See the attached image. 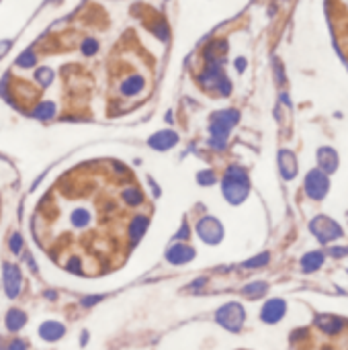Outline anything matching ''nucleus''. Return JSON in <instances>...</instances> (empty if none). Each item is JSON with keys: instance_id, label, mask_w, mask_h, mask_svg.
Listing matches in <instances>:
<instances>
[{"instance_id": "f257e3e1", "label": "nucleus", "mask_w": 348, "mask_h": 350, "mask_svg": "<svg viewBox=\"0 0 348 350\" xmlns=\"http://www.w3.org/2000/svg\"><path fill=\"white\" fill-rule=\"evenodd\" d=\"M224 195L229 203H242L244 199L248 197L250 191V180H248V174L244 172L240 166H231L227 168L225 176H224Z\"/></svg>"}, {"instance_id": "f03ea898", "label": "nucleus", "mask_w": 348, "mask_h": 350, "mask_svg": "<svg viewBox=\"0 0 348 350\" xmlns=\"http://www.w3.org/2000/svg\"><path fill=\"white\" fill-rule=\"evenodd\" d=\"M240 121V113L234 109H227V111H219L213 115L211 119V146L215 150H224L225 142H227V135L229 129Z\"/></svg>"}, {"instance_id": "7ed1b4c3", "label": "nucleus", "mask_w": 348, "mask_h": 350, "mask_svg": "<svg viewBox=\"0 0 348 350\" xmlns=\"http://www.w3.org/2000/svg\"><path fill=\"white\" fill-rule=\"evenodd\" d=\"M215 322L229 332H240L244 325V307L240 303H225L215 313Z\"/></svg>"}, {"instance_id": "20e7f679", "label": "nucleus", "mask_w": 348, "mask_h": 350, "mask_svg": "<svg viewBox=\"0 0 348 350\" xmlns=\"http://www.w3.org/2000/svg\"><path fill=\"white\" fill-rule=\"evenodd\" d=\"M309 229H311V233H313V236H316L322 244H330V242H334L336 238L342 236V227L336 224L334 219H330V217H326V215H318V217L309 224Z\"/></svg>"}, {"instance_id": "39448f33", "label": "nucleus", "mask_w": 348, "mask_h": 350, "mask_svg": "<svg viewBox=\"0 0 348 350\" xmlns=\"http://www.w3.org/2000/svg\"><path fill=\"white\" fill-rule=\"evenodd\" d=\"M328 191H330L328 174L322 172L320 168L309 170L307 176H305V193H307V197H311L313 201H322L323 197L328 195Z\"/></svg>"}, {"instance_id": "423d86ee", "label": "nucleus", "mask_w": 348, "mask_h": 350, "mask_svg": "<svg viewBox=\"0 0 348 350\" xmlns=\"http://www.w3.org/2000/svg\"><path fill=\"white\" fill-rule=\"evenodd\" d=\"M197 233L199 238L207 244H217L224 238V227L215 217H203L199 224H197Z\"/></svg>"}, {"instance_id": "0eeeda50", "label": "nucleus", "mask_w": 348, "mask_h": 350, "mask_svg": "<svg viewBox=\"0 0 348 350\" xmlns=\"http://www.w3.org/2000/svg\"><path fill=\"white\" fill-rule=\"evenodd\" d=\"M285 311H287V305H285L283 299H271V301L264 303V307L260 311V318L266 324H276L285 316Z\"/></svg>"}, {"instance_id": "6e6552de", "label": "nucleus", "mask_w": 348, "mask_h": 350, "mask_svg": "<svg viewBox=\"0 0 348 350\" xmlns=\"http://www.w3.org/2000/svg\"><path fill=\"white\" fill-rule=\"evenodd\" d=\"M195 258V250L189 246V244H174L170 246V250L166 252V260L170 264H187Z\"/></svg>"}, {"instance_id": "1a4fd4ad", "label": "nucleus", "mask_w": 348, "mask_h": 350, "mask_svg": "<svg viewBox=\"0 0 348 350\" xmlns=\"http://www.w3.org/2000/svg\"><path fill=\"white\" fill-rule=\"evenodd\" d=\"M338 154H336L334 148H328L323 146L318 150V164H320V170L326 172V174H332L338 170Z\"/></svg>"}, {"instance_id": "9d476101", "label": "nucleus", "mask_w": 348, "mask_h": 350, "mask_svg": "<svg viewBox=\"0 0 348 350\" xmlns=\"http://www.w3.org/2000/svg\"><path fill=\"white\" fill-rule=\"evenodd\" d=\"M4 289L8 297H17L21 293V271L15 264H4Z\"/></svg>"}, {"instance_id": "9b49d317", "label": "nucleus", "mask_w": 348, "mask_h": 350, "mask_svg": "<svg viewBox=\"0 0 348 350\" xmlns=\"http://www.w3.org/2000/svg\"><path fill=\"white\" fill-rule=\"evenodd\" d=\"M278 168H281V174L285 180H291L297 176V158L293 151H289V150L278 151Z\"/></svg>"}, {"instance_id": "f8f14e48", "label": "nucleus", "mask_w": 348, "mask_h": 350, "mask_svg": "<svg viewBox=\"0 0 348 350\" xmlns=\"http://www.w3.org/2000/svg\"><path fill=\"white\" fill-rule=\"evenodd\" d=\"M176 142H178V135L174 131H158L154 137H149V146H152L154 150H160V151L174 148Z\"/></svg>"}, {"instance_id": "ddd939ff", "label": "nucleus", "mask_w": 348, "mask_h": 350, "mask_svg": "<svg viewBox=\"0 0 348 350\" xmlns=\"http://www.w3.org/2000/svg\"><path fill=\"white\" fill-rule=\"evenodd\" d=\"M64 332H66V328L60 322H45V324H41V328H39V336L43 338V340H48V342L60 340V338L64 336Z\"/></svg>"}, {"instance_id": "4468645a", "label": "nucleus", "mask_w": 348, "mask_h": 350, "mask_svg": "<svg viewBox=\"0 0 348 350\" xmlns=\"http://www.w3.org/2000/svg\"><path fill=\"white\" fill-rule=\"evenodd\" d=\"M144 86H146V80L139 76V74L129 76L127 80H123V82H121V95H125V97L139 95V92L144 90Z\"/></svg>"}, {"instance_id": "2eb2a0df", "label": "nucleus", "mask_w": 348, "mask_h": 350, "mask_svg": "<svg viewBox=\"0 0 348 350\" xmlns=\"http://www.w3.org/2000/svg\"><path fill=\"white\" fill-rule=\"evenodd\" d=\"M225 41H213L209 48L205 50V57H207V62L209 64H217V66H222L224 62V55H225Z\"/></svg>"}, {"instance_id": "dca6fc26", "label": "nucleus", "mask_w": 348, "mask_h": 350, "mask_svg": "<svg viewBox=\"0 0 348 350\" xmlns=\"http://www.w3.org/2000/svg\"><path fill=\"white\" fill-rule=\"evenodd\" d=\"M322 264H323V254L318 252V250L309 252L301 258V268H303V273H316Z\"/></svg>"}, {"instance_id": "f3484780", "label": "nucleus", "mask_w": 348, "mask_h": 350, "mask_svg": "<svg viewBox=\"0 0 348 350\" xmlns=\"http://www.w3.org/2000/svg\"><path fill=\"white\" fill-rule=\"evenodd\" d=\"M316 324H318V328L326 334H338L342 330V322L334 316H320L316 320Z\"/></svg>"}, {"instance_id": "a211bd4d", "label": "nucleus", "mask_w": 348, "mask_h": 350, "mask_svg": "<svg viewBox=\"0 0 348 350\" xmlns=\"http://www.w3.org/2000/svg\"><path fill=\"white\" fill-rule=\"evenodd\" d=\"M25 322H27V316H25V313H23L21 309H10V311L6 313V328H8L10 332L21 330L23 325H25Z\"/></svg>"}, {"instance_id": "6ab92c4d", "label": "nucleus", "mask_w": 348, "mask_h": 350, "mask_svg": "<svg viewBox=\"0 0 348 350\" xmlns=\"http://www.w3.org/2000/svg\"><path fill=\"white\" fill-rule=\"evenodd\" d=\"M146 227H148V219H146L144 215L133 217V221H131V238H133V242H137L139 238L144 236Z\"/></svg>"}, {"instance_id": "aec40b11", "label": "nucleus", "mask_w": 348, "mask_h": 350, "mask_svg": "<svg viewBox=\"0 0 348 350\" xmlns=\"http://www.w3.org/2000/svg\"><path fill=\"white\" fill-rule=\"evenodd\" d=\"M266 289H269V285L266 283H262V281H258V283H250V285H246L244 287V295L246 297H262L264 293H266Z\"/></svg>"}, {"instance_id": "412c9836", "label": "nucleus", "mask_w": 348, "mask_h": 350, "mask_svg": "<svg viewBox=\"0 0 348 350\" xmlns=\"http://www.w3.org/2000/svg\"><path fill=\"white\" fill-rule=\"evenodd\" d=\"M33 115L37 117V119H50V117L55 115V104L51 100H45V102H41L39 107L33 111Z\"/></svg>"}, {"instance_id": "4be33fe9", "label": "nucleus", "mask_w": 348, "mask_h": 350, "mask_svg": "<svg viewBox=\"0 0 348 350\" xmlns=\"http://www.w3.org/2000/svg\"><path fill=\"white\" fill-rule=\"evenodd\" d=\"M35 64H37V55H35V51H31V50L17 57V66H21V68H33Z\"/></svg>"}, {"instance_id": "5701e85b", "label": "nucleus", "mask_w": 348, "mask_h": 350, "mask_svg": "<svg viewBox=\"0 0 348 350\" xmlns=\"http://www.w3.org/2000/svg\"><path fill=\"white\" fill-rule=\"evenodd\" d=\"M35 78H37V82L41 86H50L53 82V72L50 68H39L37 72H35Z\"/></svg>"}, {"instance_id": "b1692460", "label": "nucleus", "mask_w": 348, "mask_h": 350, "mask_svg": "<svg viewBox=\"0 0 348 350\" xmlns=\"http://www.w3.org/2000/svg\"><path fill=\"white\" fill-rule=\"evenodd\" d=\"M269 258H271V256L264 252V254H258V256H254V258L246 260V262H244V266H246V268H258V266H264L266 262H269Z\"/></svg>"}, {"instance_id": "393cba45", "label": "nucleus", "mask_w": 348, "mask_h": 350, "mask_svg": "<svg viewBox=\"0 0 348 350\" xmlns=\"http://www.w3.org/2000/svg\"><path fill=\"white\" fill-rule=\"evenodd\" d=\"M123 199L129 205H137V203H142V193H139L137 189H127L123 193Z\"/></svg>"}, {"instance_id": "a878e982", "label": "nucleus", "mask_w": 348, "mask_h": 350, "mask_svg": "<svg viewBox=\"0 0 348 350\" xmlns=\"http://www.w3.org/2000/svg\"><path fill=\"white\" fill-rule=\"evenodd\" d=\"M97 51H99V41L97 39H90L88 37V39L82 41V53L84 55H95Z\"/></svg>"}, {"instance_id": "bb28decb", "label": "nucleus", "mask_w": 348, "mask_h": 350, "mask_svg": "<svg viewBox=\"0 0 348 350\" xmlns=\"http://www.w3.org/2000/svg\"><path fill=\"white\" fill-rule=\"evenodd\" d=\"M197 178H199L201 184H213L215 182V174L211 170H205V172H199V176Z\"/></svg>"}, {"instance_id": "cd10ccee", "label": "nucleus", "mask_w": 348, "mask_h": 350, "mask_svg": "<svg viewBox=\"0 0 348 350\" xmlns=\"http://www.w3.org/2000/svg\"><path fill=\"white\" fill-rule=\"evenodd\" d=\"M21 248H23V240H21V236H19V233H13V236H10V250H13L15 254H19Z\"/></svg>"}, {"instance_id": "c85d7f7f", "label": "nucleus", "mask_w": 348, "mask_h": 350, "mask_svg": "<svg viewBox=\"0 0 348 350\" xmlns=\"http://www.w3.org/2000/svg\"><path fill=\"white\" fill-rule=\"evenodd\" d=\"M66 268H68L70 273H74V275H80V273H82V264H80V260H78V258H72V260H68Z\"/></svg>"}, {"instance_id": "c756f323", "label": "nucleus", "mask_w": 348, "mask_h": 350, "mask_svg": "<svg viewBox=\"0 0 348 350\" xmlns=\"http://www.w3.org/2000/svg\"><path fill=\"white\" fill-rule=\"evenodd\" d=\"M152 31L158 35L160 39H166V37H168V27H166V23H160V25L152 27Z\"/></svg>"}, {"instance_id": "7c9ffc66", "label": "nucleus", "mask_w": 348, "mask_h": 350, "mask_svg": "<svg viewBox=\"0 0 348 350\" xmlns=\"http://www.w3.org/2000/svg\"><path fill=\"white\" fill-rule=\"evenodd\" d=\"M330 254L334 256V258H342V256H346V254H348V246H344V248H332V250H330Z\"/></svg>"}, {"instance_id": "2f4dec72", "label": "nucleus", "mask_w": 348, "mask_h": 350, "mask_svg": "<svg viewBox=\"0 0 348 350\" xmlns=\"http://www.w3.org/2000/svg\"><path fill=\"white\" fill-rule=\"evenodd\" d=\"M8 350H27V344L23 340H13L8 344Z\"/></svg>"}, {"instance_id": "473e14b6", "label": "nucleus", "mask_w": 348, "mask_h": 350, "mask_svg": "<svg viewBox=\"0 0 348 350\" xmlns=\"http://www.w3.org/2000/svg\"><path fill=\"white\" fill-rule=\"evenodd\" d=\"M102 297L100 295H95V297H86V299H82V305H86V307H90V305H95V303H99Z\"/></svg>"}, {"instance_id": "72a5a7b5", "label": "nucleus", "mask_w": 348, "mask_h": 350, "mask_svg": "<svg viewBox=\"0 0 348 350\" xmlns=\"http://www.w3.org/2000/svg\"><path fill=\"white\" fill-rule=\"evenodd\" d=\"M236 68H238V72H244V68H246V60H244V57H238V60H236Z\"/></svg>"}, {"instance_id": "f704fd0d", "label": "nucleus", "mask_w": 348, "mask_h": 350, "mask_svg": "<svg viewBox=\"0 0 348 350\" xmlns=\"http://www.w3.org/2000/svg\"><path fill=\"white\" fill-rule=\"evenodd\" d=\"M0 350H4V346H2V338H0Z\"/></svg>"}, {"instance_id": "c9c22d12", "label": "nucleus", "mask_w": 348, "mask_h": 350, "mask_svg": "<svg viewBox=\"0 0 348 350\" xmlns=\"http://www.w3.org/2000/svg\"><path fill=\"white\" fill-rule=\"evenodd\" d=\"M326 350H330V348H326Z\"/></svg>"}]
</instances>
